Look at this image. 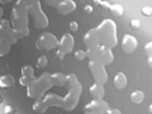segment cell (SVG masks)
<instances>
[{
	"mask_svg": "<svg viewBox=\"0 0 152 114\" xmlns=\"http://www.w3.org/2000/svg\"><path fill=\"white\" fill-rule=\"evenodd\" d=\"M89 93H90V95H91L93 98H95V99H103V98H104V94H105V90H104L103 84L95 81V83L91 85V86L89 88Z\"/></svg>",
	"mask_w": 152,
	"mask_h": 114,
	"instance_id": "cell-16",
	"label": "cell"
},
{
	"mask_svg": "<svg viewBox=\"0 0 152 114\" xmlns=\"http://www.w3.org/2000/svg\"><path fill=\"white\" fill-rule=\"evenodd\" d=\"M57 12L60 14H62V15H67V14L75 12L76 9V3L74 0H62L61 3L57 4Z\"/></svg>",
	"mask_w": 152,
	"mask_h": 114,
	"instance_id": "cell-13",
	"label": "cell"
},
{
	"mask_svg": "<svg viewBox=\"0 0 152 114\" xmlns=\"http://www.w3.org/2000/svg\"><path fill=\"white\" fill-rule=\"evenodd\" d=\"M109 109V104L103 99H93L84 107V112L88 114H104Z\"/></svg>",
	"mask_w": 152,
	"mask_h": 114,
	"instance_id": "cell-10",
	"label": "cell"
},
{
	"mask_svg": "<svg viewBox=\"0 0 152 114\" xmlns=\"http://www.w3.org/2000/svg\"><path fill=\"white\" fill-rule=\"evenodd\" d=\"M148 112H150V113H152V103L150 104V107H148Z\"/></svg>",
	"mask_w": 152,
	"mask_h": 114,
	"instance_id": "cell-41",
	"label": "cell"
},
{
	"mask_svg": "<svg viewBox=\"0 0 152 114\" xmlns=\"http://www.w3.org/2000/svg\"><path fill=\"white\" fill-rule=\"evenodd\" d=\"M66 84H69V91L66 94V96L62 98V107L65 110H74L80 100V95L83 91V85L80 84L75 74L66 75Z\"/></svg>",
	"mask_w": 152,
	"mask_h": 114,
	"instance_id": "cell-3",
	"label": "cell"
},
{
	"mask_svg": "<svg viewBox=\"0 0 152 114\" xmlns=\"http://www.w3.org/2000/svg\"><path fill=\"white\" fill-rule=\"evenodd\" d=\"M84 12L86 13V14H91V13L94 12V8H93L91 5H85V8H84Z\"/></svg>",
	"mask_w": 152,
	"mask_h": 114,
	"instance_id": "cell-35",
	"label": "cell"
},
{
	"mask_svg": "<svg viewBox=\"0 0 152 114\" xmlns=\"http://www.w3.org/2000/svg\"><path fill=\"white\" fill-rule=\"evenodd\" d=\"M57 43H58V39L56 38V36L52 34V33H48V32L41 34L36 41L37 48L43 50V51H51V50L56 48Z\"/></svg>",
	"mask_w": 152,
	"mask_h": 114,
	"instance_id": "cell-9",
	"label": "cell"
},
{
	"mask_svg": "<svg viewBox=\"0 0 152 114\" xmlns=\"http://www.w3.org/2000/svg\"><path fill=\"white\" fill-rule=\"evenodd\" d=\"M100 1H102V0H94V3L96 4V5H100Z\"/></svg>",
	"mask_w": 152,
	"mask_h": 114,
	"instance_id": "cell-40",
	"label": "cell"
},
{
	"mask_svg": "<svg viewBox=\"0 0 152 114\" xmlns=\"http://www.w3.org/2000/svg\"><path fill=\"white\" fill-rule=\"evenodd\" d=\"M96 36L99 45H104L107 47L114 48L118 45V34H117V24L112 19H104L96 28Z\"/></svg>",
	"mask_w": 152,
	"mask_h": 114,
	"instance_id": "cell-2",
	"label": "cell"
},
{
	"mask_svg": "<svg viewBox=\"0 0 152 114\" xmlns=\"http://www.w3.org/2000/svg\"><path fill=\"white\" fill-rule=\"evenodd\" d=\"M47 62H48V60H47L46 56H39L37 60V67L38 69H45L47 66Z\"/></svg>",
	"mask_w": 152,
	"mask_h": 114,
	"instance_id": "cell-24",
	"label": "cell"
},
{
	"mask_svg": "<svg viewBox=\"0 0 152 114\" xmlns=\"http://www.w3.org/2000/svg\"><path fill=\"white\" fill-rule=\"evenodd\" d=\"M83 42H84V45L86 46L88 48L99 45L98 36H96V31H95V28H91V29H89L86 33H85L84 37H83Z\"/></svg>",
	"mask_w": 152,
	"mask_h": 114,
	"instance_id": "cell-14",
	"label": "cell"
},
{
	"mask_svg": "<svg viewBox=\"0 0 152 114\" xmlns=\"http://www.w3.org/2000/svg\"><path fill=\"white\" fill-rule=\"evenodd\" d=\"M0 103H1V98H0Z\"/></svg>",
	"mask_w": 152,
	"mask_h": 114,
	"instance_id": "cell-43",
	"label": "cell"
},
{
	"mask_svg": "<svg viewBox=\"0 0 152 114\" xmlns=\"http://www.w3.org/2000/svg\"><path fill=\"white\" fill-rule=\"evenodd\" d=\"M65 55H66L65 52L62 50H60V48H58V51L56 52V56H57V58H58V60H64L65 58Z\"/></svg>",
	"mask_w": 152,
	"mask_h": 114,
	"instance_id": "cell-32",
	"label": "cell"
},
{
	"mask_svg": "<svg viewBox=\"0 0 152 114\" xmlns=\"http://www.w3.org/2000/svg\"><path fill=\"white\" fill-rule=\"evenodd\" d=\"M147 66L152 70V55H148V57H147Z\"/></svg>",
	"mask_w": 152,
	"mask_h": 114,
	"instance_id": "cell-37",
	"label": "cell"
},
{
	"mask_svg": "<svg viewBox=\"0 0 152 114\" xmlns=\"http://www.w3.org/2000/svg\"><path fill=\"white\" fill-rule=\"evenodd\" d=\"M10 24L12 23L7 19L0 20V57L5 56L18 41V36Z\"/></svg>",
	"mask_w": 152,
	"mask_h": 114,
	"instance_id": "cell-5",
	"label": "cell"
},
{
	"mask_svg": "<svg viewBox=\"0 0 152 114\" xmlns=\"http://www.w3.org/2000/svg\"><path fill=\"white\" fill-rule=\"evenodd\" d=\"M47 107H62V98L53 93H47L42 99Z\"/></svg>",
	"mask_w": 152,
	"mask_h": 114,
	"instance_id": "cell-15",
	"label": "cell"
},
{
	"mask_svg": "<svg viewBox=\"0 0 152 114\" xmlns=\"http://www.w3.org/2000/svg\"><path fill=\"white\" fill-rule=\"evenodd\" d=\"M14 83H15V80H14L13 76L10 75H3L0 76V88L3 89H8V88H12Z\"/></svg>",
	"mask_w": 152,
	"mask_h": 114,
	"instance_id": "cell-19",
	"label": "cell"
},
{
	"mask_svg": "<svg viewBox=\"0 0 152 114\" xmlns=\"http://www.w3.org/2000/svg\"><path fill=\"white\" fill-rule=\"evenodd\" d=\"M110 5H112V4L109 1H105V0H102V1H100V7L105 8V9H109V8H110Z\"/></svg>",
	"mask_w": 152,
	"mask_h": 114,
	"instance_id": "cell-36",
	"label": "cell"
},
{
	"mask_svg": "<svg viewBox=\"0 0 152 114\" xmlns=\"http://www.w3.org/2000/svg\"><path fill=\"white\" fill-rule=\"evenodd\" d=\"M107 113H109V114H119V113H122V110H119V109H115V108H109Z\"/></svg>",
	"mask_w": 152,
	"mask_h": 114,
	"instance_id": "cell-33",
	"label": "cell"
},
{
	"mask_svg": "<svg viewBox=\"0 0 152 114\" xmlns=\"http://www.w3.org/2000/svg\"><path fill=\"white\" fill-rule=\"evenodd\" d=\"M13 112V108L10 105H5V108H4V113H12Z\"/></svg>",
	"mask_w": 152,
	"mask_h": 114,
	"instance_id": "cell-38",
	"label": "cell"
},
{
	"mask_svg": "<svg viewBox=\"0 0 152 114\" xmlns=\"http://www.w3.org/2000/svg\"><path fill=\"white\" fill-rule=\"evenodd\" d=\"M22 75L23 76H27L29 79H33L34 77V70L31 65H27V66H23L22 67Z\"/></svg>",
	"mask_w": 152,
	"mask_h": 114,
	"instance_id": "cell-23",
	"label": "cell"
},
{
	"mask_svg": "<svg viewBox=\"0 0 152 114\" xmlns=\"http://www.w3.org/2000/svg\"><path fill=\"white\" fill-rule=\"evenodd\" d=\"M13 0H0V4H4V5H7V4H10Z\"/></svg>",
	"mask_w": 152,
	"mask_h": 114,
	"instance_id": "cell-39",
	"label": "cell"
},
{
	"mask_svg": "<svg viewBox=\"0 0 152 114\" xmlns=\"http://www.w3.org/2000/svg\"><path fill=\"white\" fill-rule=\"evenodd\" d=\"M31 80H32V79L27 77V76H23V75H20V77H19V84L23 85V86H27V85L31 83Z\"/></svg>",
	"mask_w": 152,
	"mask_h": 114,
	"instance_id": "cell-28",
	"label": "cell"
},
{
	"mask_svg": "<svg viewBox=\"0 0 152 114\" xmlns=\"http://www.w3.org/2000/svg\"><path fill=\"white\" fill-rule=\"evenodd\" d=\"M74 46H75V39L70 33H65L58 39V43H57V47L60 50H62L65 53H71L74 50Z\"/></svg>",
	"mask_w": 152,
	"mask_h": 114,
	"instance_id": "cell-11",
	"label": "cell"
},
{
	"mask_svg": "<svg viewBox=\"0 0 152 114\" xmlns=\"http://www.w3.org/2000/svg\"><path fill=\"white\" fill-rule=\"evenodd\" d=\"M141 13L143 14L145 17H151L152 15V8L151 7H142Z\"/></svg>",
	"mask_w": 152,
	"mask_h": 114,
	"instance_id": "cell-27",
	"label": "cell"
},
{
	"mask_svg": "<svg viewBox=\"0 0 152 114\" xmlns=\"http://www.w3.org/2000/svg\"><path fill=\"white\" fill-rule=\"evenodd\" d=\"M86 57L89 60L99 62L104 66L110 65L114 61V55L110 47H107L104 45H96L94 47H90L86 51Z\"/></svg>",
	"mask_w": 152,
	"mask_h": 114,
	"instance_id": "cell-6",
	"label": "cell"
},
{
	"mask_svg": "<svg viewBox=\"0 0 152 114\" xmlns=\"http://www.w3.org/2000/svg\"><path fill=\"white\" fill-rule=\"evenodd\" d=\"M28 12H29V15L32 17L33 24L37 29H43L48 26V18L46 17V14L43 12V9L41 7V3L33 4L28 8Z\"/></svg>",
	"mask_w": 152,
	"mask_h": 114,
	"instance_id": "cell-7",
	"label": "cell"
},
{
	"mask_svg": "<svg viewBox=\"0 0 152 114\" xmlns=\"http://www.w3.org/2000/svg\"><path fill=\"white\" fill-rule=\"evenodd\" d=\"M23 0H17L15 5L12 9V28L18 38L27 37L29 34V12Z\"/></svg>",
	"mask_w": 152,
	"mask_h": 114,
	"instance_id": "cell-1",
	"label": "cell"
},
{
	"mask_svg": "<svg viewBox=\"0 0 152 114\" xmlns=\"http://www.w3.org/2000/svg\"><path fill=\"white\" fill-rule=\"evenodd\" d=\"M145 100V93L142 90H134L131 93V102L133 104H141Z\"/></svg>",
	"mask_w": 152,
	"mask_h": 114,
	"instance_id": "cell-20",
	"label": "cell"
},
{
	"mask_svg": "<svg viewBox=\"0 0 152 114\" xmlns=\"http://www.w3.org/2000/svg\"><path fill=\"white\" fill-rule=\"evenodd\" d=\"M145 51H146L147 55H152V41L148 42V43L145 46Z\"/></svg>",
	"mask_w": 152,
	"mask_h": 114,
	"instance_id": "cell-31",
	"label": "cell"
},
{
	"mask_svg": "<svg viewBox=\"0 0 152 114\" xmlns=\"http://www.w3.org/2000/svg\"><path fill=\"white\" fill-rule=\"evenodd\" d=\"M66 76L65 74L62 72H55V74H51V81H52V85L55 86H64L66 84Z\"/></svg>",
	"mask_w": 152,
	"mask_h": 114,
	"instance_id": "cell-18",
	"label": "cell"
},
{
	"mask_svg": "<svg viewBox=\"0 0 152 114\" xmlns=\"http://www.w3.org/2000/svg\"><path fill=\"white\" fill-rule=\"evenodd\" d=\"M52 86L51 74L45 72L39 77H33L31 83L27 85V95L32 99H42V96L48 91V89Z\"/></svg>",
	"mask_w": 152,
	"mask_h": 114,
	"instance_id": "cell-4",
	"label": "cell"
},
{
	"mask_svg": "<svg viewBox=\"0 0 152 114\" xmlns=\"http://www.w3.org/2000/svg\"><path fill=\"white\" fill-rule=\"evenodd\" d=\"M129 26H131V28L132 29H140L141 28V26H142V22L140 20V19H132L131 20V23H129Z\"/></svg>",
	"mask_w": 152,
	"mask_h": 114,
	"instance_id": "cell-26",
	"label": "cell"
},
{
	"mask_svg": "<svg viewBox=\"0 0 152 114\" xmlns=\"http://www.w3.org/2000/svg\"><path fill=\"white\" fill-rule=\"evenodd\" d=\"M137 47H138V41H137V38L132 34H124L122 39V50L126 52V53L131 55L133 53Z\"/></svg>",
	"mask_w": 152,
	"mask_h": 114,
	"instance_id": "cell-12",
	"label": "cell"
},
{
	"mask_svg": "<svg viewBox=\"0 0 152 114\" xmlns=\"http://www.w3.org/2000/svg\"><path fill=\"white\" fill-rule=\"evenodd\" d=\"M28 7H31V5H33V4H37V3H41V0H23Z\"/></svg>",
	"mask_w": 152,
	"mask_h": 114,
	"instance_id": "cell-34",
	"label": "cell"
},
{
	"mask_svg": "<svg viewBox=\"0 0 152 114\" xmlns=\"http://www.w3.org/2000/svg\"><path fill=\"white\" fill-rule=\"evenodd\" d=\"M69 28H70V31H71V32H77V29H79L77 22H75V20L70 22V23H69Z\"/></svg>",
	"mask_w": 152,
	"mask_h": 114,
	"instance_id": "cell-29",
	"label": "cell"
},
{
	"mask_svg": "<svg viewBox=\"0 0 152 114\" xmlns=\"http://www.w3.org/2000/svg\"><path fill=\"white\" fill-rule=\"evenodd\" d=\"M47 107L46 103L42 100V99H37V100L34 102V104H33V110H34L36 113H45L47 110Z\"/></svg>",
	"mask_w": 152,
	"mask_h": 114,
	"instance_id": "cell-21",
	"label": "cell"
},
{
	"mask_svg": "<svg viewBox=\"0 0 152 114\" xmlns=\"http://www.w3.org/2000/svg\"><path fill=\"white\" fill-rule=\"evenodd\" d=\"M3 13H4V12H3V9L0 8V19H1V17H3Z\"/></svg>",
	"mask_w": 152,
	"mask_h": 114,
	"instance_id": "cell-42",
	"label": "cell"
},
{
	"mask_svg": "<svg viewBox=\"0 0 152 114\" xmlns=\"http://www.w3.org/2000/svg\"><path fill=\"white\" fill-rule=\"evenodd\" d=\"M127 83H128V80H127V76L124 72H117L114 75L113 85L117 90H123L127 86Z\"/></svg>",
	"mask_w": 152,
	"mask_h": 114,
	"instance_id": "cell-17",
	"label": "cell"
},
{
	"mask_svg": "<svg viewBox=\"0 0 152 114\" xmlns=\"http://www.w3.org/2000/svg\"><path fill=\"white\" fill-rule=\"evenodd\" d=\"M88 67L89 71L91 74L94 81L96 83H100V84H105L108 81V72L105 70V66L99 64V62H95V61L89 60V64H88Z\"/></svg>",
	"mask_w": 152,
	"mask_h": 114,
	"instance_id": "cell-8",
	"label": "cell"
},
{
	"mask_svg": "<svg viewBox=\"0 0 152 114\" xmlns=\"http://www.w3.org/2000/svg\"><path fill=\"white\" fill-rule=\"evenodd\" d=\"M74 57H75V60H77V61H83V60L86 58V51H84V50H77V51L75 52Z\"/></svg>",
	"mask_w": 152,
	"mask_h": 114,
	"instance_id": "cell-25",
	"label": "cell"
},
{
	"mask_svg": "<svg viewBox=\"0 0 152 114\" xmlns=\"http://www.w3.org/2000/svg\"><path fill=\"white\" fill-rule=\"evenodd\" d=\"M61 1H62V0H45V3L47 5H51V7H57V4Z\"/></svg>",
	"mask_w": 152,
	"mask_h": 114,
	"instance_id": "cell-30",
	"label": "cell"
},
{
	"mask_svg": "<svg viewBox=\"0 0 152 114\" xmlns=\"http://www.w3.org/2000/svg\"><path fill=\"white\" fill-rule=\"evenodd\" d=\"M109 10L115 17H121V15H123V13H124V8H123V5H121V4H112Z\"/></svg>",
	"mask_w": 152,
	"mask_h": 114,
	"instance_id": "cell-22",
	"label": "cell"
}]
</instances>
